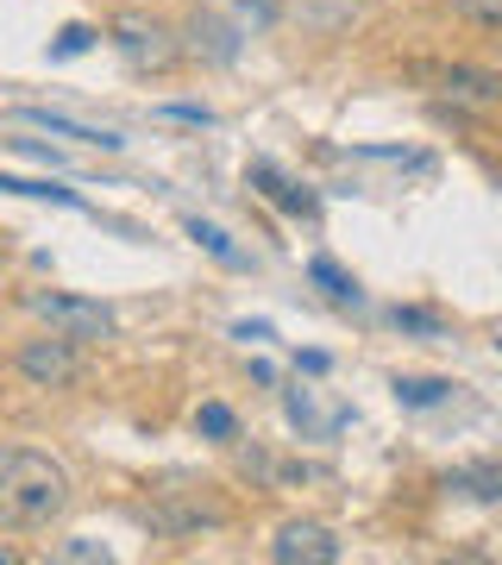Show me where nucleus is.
Here are the masks:
<instances>
[{
  "label": "nucleus",
  "instance_id": "obj_19",
  "mask_svg": "<svg viewBox=\"0 0 502 565\" xmlns=\"http://www.w3.org/2000/svg\"><path fill=\"white\" fill-rule=\"evenodd\" d=\"M459 13H471L483 25H502V0H459Z\"/></svg>",
  "mask_w": 502,
  "mask_h": 565
},
{
  "label": "nucleus",
  "instance_id": "obj_13",
  "mask_svg": "<svg viewBox=\"0 0 502 565\" xmlns=\"http://www.w3.org/2000/svg\"><path fill=\"white\" fill-rule=\"evenodd\" d=\"M308 277L321 282V296H327V302H359V282L345 277V270H340L333 258H314V264H308Z\"/></svg>",
  "mask_w": 502,
  "mask_h": 565
},
{
  "label": "nucleus",
  "instance_id": "obj_5",
  "mask_svg": "<svg viewBox=\"0 0 502 565\" xmlns=\"http://www.w3.org/2000/svg\"><path fill=\"white\" fill-rule=\"evenodd\" d=\"M340 534L327 522H282L270 534V559L277 565H340Z\"/></svg>",
  "mask_w": 502,
  "mask_h": 565
},
{
  "label": "nucleus",
  "instance_id": "obj_7",
  "mask_svg": "<svg viewBox=\"0 0 502 565\" xmlns=\"http://www.w3.org/2000/svg\"><path fill=\"white\" fill-rule=\"evenodd\" d=\"M239 39H245V20L233 13H195V25H189V51L195 57H214V63H233L239 57Z\"/></svg>",
  "mask_w": 502,
  "mask_h": 565
},
{
  "label": "nucleus",
  "instance_id": "obj_15",
  "mask_svg": "<svg viewBox=\"0 0 502 565\" xmlns=\"http://www.w3.org/2000/svg\"><path fill=\"white\" fill-rule=\"evenodd\" d=\"M195 427L207 434V440H233V434H239V422H233V408H226V403H201Z\"/></svg>",
  "mask_w": 502,
  "mask_h": 565
},
{
  "label": "nucleus",
  "instance_id": "obj_22",
  "mask_svg": "<svg viewBox=\"0 0 502 565\" xmlns=\"http://www.w3.org/2000/svg\"><path fill=\"white\" fill-rule=\"evenodd\" d=\"M0 471H7V446H0Z\"/></svg>",
  "mask_w": 502,
  "mask_h": 565
},
{
  "label": "nucleus",
  "instance_id": "obj_11",
  "mask_svg": "<svg viewBox=\"0 0 502 565\" xmlns=\"http://www.w3.org/2000/svg\"><path fill=\"white\" fill-rule=\"evenodd\" d=\"M189 239H195L201 252H207V258H221L226 270H245V264H252V258H245V252H239V245H233V239H226V233H221V226H214V221H201V214H195V221H189Z\"/></svg>",
  "mask_w": 502,
  "mask_h": 565
},
{
  "label": "nucleus",
  "instance_id": "obj_3",
  "mask_svg": "<svg viewBox=\"0 0 502 565\" xmlns=\"http://www.w3.org/2000/svg\"><path fill=\"white\" fill-rule=\"evenodd\" d=\"M13 371H20L32 390H70V384H82V345L44 327L39 340H25L20 352H13Z\"/></svg>",
  "mask_w": 502,
  "mask_h": 565
},
{
  "label": "nucleus",
  "instance_id": "obj_18",
  "mask_svg": "<svg viewBox=\"0 0 502 565\" xmlns=\"http://www.w3.org/2000/svg\"><path fill=\"white\" fill-rule=\"evenodd\" d=\"M57 559H76V565H88V559H107V546H100V541H88V534H70V541L57 546Z\"/></svg>",
  "mask_w": 502,
  "mask_h": 565
},
{
  "label": "nucleus",
  "instance_id": "obj_12",
  "mask_svg": "<svg viewBox=\"0 0 502 565\" xmlns=\"http://www.w3.org/2000/svg\"><path fill=\"white\" fill-rule=\"evenodd\" d=\"M396 403L402 408H440V403H452V384L446 377H396Z\"/></svg>",
  "mask_w": 502,
  "mask_h": 565
},
{
  "label": "nucleus",
  "instance_id": "obj_4",
  "mask_svg": "<svg viewBox=\"0 0 502 565\" xmlns=\"http://www.w3.org/2000/svg\"><path fill=\"white\" fill-rule=\"evenodd\" d=\"M107 39H114V51H120L132 70H170V63H177V39H170V25L145 20V13H120Z\"/></svg>",
  "mask_w": 502,
  "mask_h": 565
},
{
  "label": "nucleus",
  "instance_id": "obj_10",
  "mask_svg": "<svg viewBox=\"0 0 502 565\" xmlns=\"http://www.w3.org/2000/svg\"><path fill=\"white\" fill-rule=\"evenodd\" d=\"M446 490H459V497H478V503H502V465H464L446 478Z\"/></svg>",
  "mask_w": 502,
  "mask_h": 565
},
{
  "label": "nucleus",
  "instance_id": "obj_6",
  "mask_svg": "<svg viewBox=\"0 0 502 565\" xmlns=\"http://www.w3.org/2000/svg\"><path fill=\"white\" fill-rule=\"evenodd\" d=\"M440 95L459 114H502V76L496 70H446Z\"/></svg>",
  "mask_w": 502,
  "mask_h": 565
},
{
  "label": "nucleus",
  "instance_id": "obj_17",
  "mask_svg": "<svg viewBox=\"0 0 502 565\" xmlns=\"http://www.w3.org/2000/svg\"><path fill=\"white\" fill-rule=\"evenodd\" d=\"M95 39H100L95 25H63V39L51 44V57H82V51H88Z\"/></svg>",
  "mask_w": 502,
  "mask_h": 565
},
{
  "label": "nucleus",
  "instance_id": "obj_8",
  "mask_svg": "<svg viewBox=\"0 0 502 565\" xmlns=\"http://www.w3.org/2000/svg\"><path fill=\"white\" fill-rule=\"evenodd\" d=\"M20 126H44V132H57V139H70V145H95V151H120V132H107V126H82V120H70V114H51V107H20L13 114Z\"/></svg>",
  "mask_w": 502,
  "mask_h": 565
},
{
  "label": "nucleus",
  "instance_id": "obj_2",
  "mask_svg": "<svg viewBox=\"0 0 502 565\" xmlns=\"http://www.w3.org/2000/svg\"><path fill=\"white\" fill-rule=\"evenodd\" d=\"M25 308L39 315L51 333H63V340L76 345H100L114 340V315L100 302H88V296H63V289H25Z\"/></svg>",
  "mask_w": 502,
  "mask_h": 565
},
{
  "label": "nucleus",
  "instance_id": "obj_9",
  "mask_svg": "<svg viewBox=\"0 0 502 565\" xmlns=\"http://www.w3.org/2000/svg\"><path fill=\"white\" fill-rule=\"evenodd\" d=\"M252 182H258L264 202H277L282 214H314V195H308V189H296V182L282 177V170H270V163H252Z\"/></svg>",
  "mask_w": 502,
  "mask_h": 565
},
{
  "label": "nucleus",
  "instance_id": "obj_16",
  "mask_svg": "<svg viewBox=\"0 0 502 565\" xmlns=\"http://www.w3.org/2000/svg\"><path fill=\"white\" fill-rule=\"evenodd\" d=\"M233 13L245 20V32H264V25L282 13V0H233Z\"/></svg>",
  "mask_w": 502,
  "mask_h": 565
},
{
  "label": "nucleus",
  "instance_id": "obj_20",
  "mask_svg": "<svg viewBox=\"0 0 502 565\" xmlns=\"http://www.w3.org/2000/svg\"><path fill=\"white\" fill-rule=\"evenodd\" d=\"M170 120H189V126H214V114L207 107H189V102H177V107H163Z\"/></svg>",
  "mask_w": 502,
  "mask_h": 565
},
{
  "label": "nucleus",
  "instance_id": "obj_21",
  "mask_svg": "<svg viewBox=\"0 0 502 565\" xmlns=\"http://www.w3.org/2000/svg\"><path fill=\"white\" fill-rule=\"evenodd\" d=\"M396 327H415V333H440L434 315H415V308H396Z\"/></svg>",
  "mask_w": 502,
  "mask_h": 565
},
{
  "label": "nucleus",
  "instance_id": "obj_14",
  "mask_svg": "<svg viewBox=\"0 0 502 565\" xmlns=\"http://www.w3.org/2000/svg\"><path fill=\"white\" fill-rule=\"evenodd\" d=\"M7 195H32V202H57V207H82L76 189H57V182H32V177H0Z\"/></svg>",
  "mask_w": 502,
  "mask_h": 565
},
{
  "label": "nucleus",
  "instance_id": "obj_1",
  "mask_svg": "<svg viewBox=\"0 0 502 565\" xmlns=\"http://www.w3.org/2000/svg\"><path fill=\"white\" fill-rule=\"evenodd\" d=\"M70 471L51 452L32 446H7V471H0V527L7 534H39V527L70 515Z\"/></svg>",
  "mask_w": 502,
  "mask_h": 565
}]
</instances>
